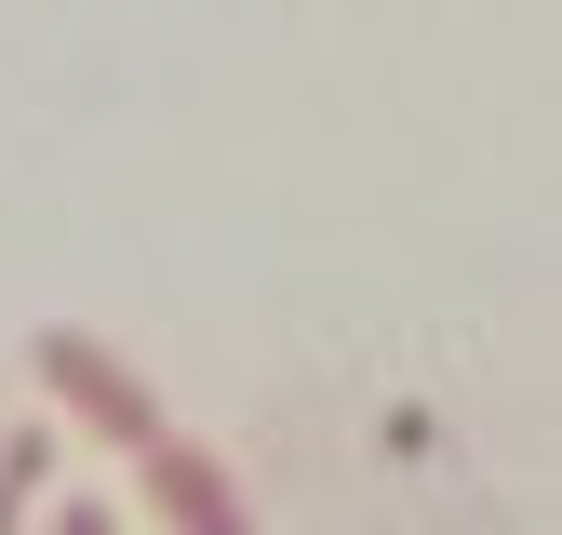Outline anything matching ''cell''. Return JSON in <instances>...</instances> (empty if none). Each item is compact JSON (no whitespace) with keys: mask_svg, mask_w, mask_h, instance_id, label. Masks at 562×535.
<instances>
[{"mask_svg":"<svg viewBox=\"0 0 562 535\" xmlns=\"http://www.w3.org/2000/svg\"><path fill=\"white\" fill-rule=\"evenodd\" d=\"M27 362H41V388H54V401H67V416H81L94 442H121V455H148V442H175V429H161V401H148V375H134V362H108L94 334H67V321H41V334H27Z\"/></svg>","mask_w":562,"mask_h":535,"instance_id":"cell-1","label":"cell"},{"mask_svg":"<svg viewBox=\"0 0 562 535\" xmlns=\"http://www.w3.org/2000/svg\"><path fill=\"white\" fill-rule=\"evenodd\" d=\"M54 482V429H14V442H0V535H14L27 522V496Z\"/></svg>","mask_w":562,"mask_h":535,"instance_id":"cell-3","label":"cell"},{"mask_svg":"<svg viewBox=\"0 0 562 535\" xmlns=\"http://www.w3.org/2000/svg\"><path fill=\"white\" fill-rule=\"evenodd\" d=\"M41 535H121V522H108V509H94V496H67V509H54V522H41Z\"/></svg>","mask_w":562,"mask_h":535,"instance_id":"cell-4","label":"cell"},{"mask_svg":"<svg viewBox=\"0 0 562 535\" xmlns=\"http://www.w3.org/2000/svg\"><path fill=\"white\" fill-rule=\"evenodd\" d=\"M134 468H148V509H161L175 535H255V509H241V482H228V468L201 455V442H148Z\"/></svg>","mask_w":562,"mask_h":535,"instance_id":"cell-2","label":"cell"}]
</instances>
